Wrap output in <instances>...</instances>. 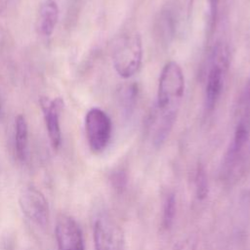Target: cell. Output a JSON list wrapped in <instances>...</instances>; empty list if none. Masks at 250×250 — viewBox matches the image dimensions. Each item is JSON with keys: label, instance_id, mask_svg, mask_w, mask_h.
I'll list each match as a JSON object with an SVG mask.
<instances>
[{"label": "cell", "instance_id": "cell-12", "mask_svg": "<svg viewBox=\"0 0 250 250\" xmlns=\"http://www.w3.org/2000/svg\"><path fill=\"white\" fill-rule=\"evenodd\" d=\"M194 186L196 197L199 200H203L208 195V179L206 171L202 165H198L194 176Z\"/></svg>", "mask_w": 250, "mask_h": 250}, {"label": "cell", "instance_id": "cell-10", "mask_svg": "<svg viewBox=\"0 0 250 250\" xmlns=\"http://www.w3.org/2000/svg\"><path fill=\"white\" fill-rule=\"evenodd\" d=\"M28 129L25 118L20 114L15 121V149L17 157L21 161H24L27 154Z\"/></svg>", "mask_w": 250, "mask_h": 250}, {"label": "cell", "instance_id": "cell-3", "mask_svg": "<svg viewBox=\"0 0 250 250\" xmlns=\"http://www.w3.org/2000/svg\"><path fill=\"white\" fill-rule=\"evenodd\" d=\"M85 131L91 150L100 153L106 148L110 141L111 120L104 110L97 107L91 108L85 116Z\"/></svg>", "mask_w": 250, "mask_h": 250}, {"label": "cell", "instance_id": "cell-9", "mask_svg": "<svg viewBox=\"0 0 250 250\" xmlns=\"http://www.w3.org/2000/svg\"><path fill=\"white\" fill-rule=\"evenodd\" d=\"M59 19V8L54 0H46L39 11V29L44 36H50Z\"/></svg>", "mask_w": 250, "mask_h": 250}, {"label": "cell", "instance_id": "cell-13", "mask_svg": "<svg viewBox=\"0 0 250 250\" xmlns=\"http://www.w3.org/2000/svg\"><path fill=\"white\" fill-rule=\"evenodd\" d=\"M209 1V11H210V21H211V28H214L217 15H218V6L219 0H208Z\"/></svg>", "mask_w": 250, "mask_h": 250}, {"label": "cell", "instance_id": "cell-11", "mask_svg": "<svg viewBox=\"0 0 250 250\" xmlns=\"http://www.w3.org/2000/svg\"><path fill=\"white\" fill-rule=\"evenodd\" d=\"M176 215V197L173 193L166 196L162 212V227L166 229H170L174 223Z\"/></svg>", "mask_w": 250, "mask_h": 250}, {"label": "cell", "instance_id": "cell-5", "mask_svg": "<svg viewBox=\"0 0 250 250\" xmlns=\"http://www.w3.org/2000/svg\"><path fill=\"white\" fill-rule=\"evenodd\" d=\"M55 237L58 250H85L82 230L77 222L66 214H60L56 221Z\"/></svg>", "mask_w": 250, "mask_h": 250}, {"label": "cell", "instance_id": "cell-6", "mask_svg": "<svg viewBox=\"0 0 250 250\" xmlns=\"http://www.w3.org/2000/svg\"><path fill=\"white\" fill-rule=\"evenodd\" d=\"M93 233L95 250H122L121 229L108 216L102 215L96 219Z\"/></svg>", "mask_w": 250, "mask_h": 250}, {"label": "cell", "instance_id": "cell-2", "mask_svg": "<svg viewBox=\"0 0 250 250\" xmlns=\"http://www.w3.org/2000/svg\"><path fill=\"white\" fill-rule=\"evenodd\" d=\"M143 58L142 39L137 32L122 34L112 49L113 66L119 76L129 78L136 74Z\"/></svg>", "mask_w": 250, "mask_h": 250}, {"label": "cell", "instance_id": "cell-1", "mask_svg": "<svg viewBox=\"0 0 250 250\" xmlns=\"http://www.w3.org/2000/svg\"><path fill=\"white\" fill-rule=\"evenodd\" d=\"M185 92V76L181 65L171 61L160 73L156 107L152 114L151 140L155 146H160L168 138L181 106Z\"/></svg>", "mask_w": 250, "mask_h": 250}, {"label": "cell", "instance_id": "cell-4", "mask_svg": "<svg viewBox=\"0 0 250 250\" xmlns=\"http://www.w3.org/2000/svg\"><path fill=\"white\" fill-rule=\"evenodd\" d=\"M19 204L22 213L34 224L44 227L49 220L50 209L45 195L35 187L28 186L22 188Z\"/></svg>", "mask_w": 250, "mask_h": 250}, {"label": "cell", "instance_id": "cell-14", "mask_svg": "<svg viewBox=\"0 0 250 250\" xmlns=\"http://www.w3.org/2000/svg\"><path fill=\"white\" fill-rule=\"evenodd\" d=\"M174 250H196V243L192 238H187L181 241Z\"/></svg>", "mask_w": 250, "mask_h": 250}, {"label": "cell", "instance_id": "cell-7", "mask_svg": "<svg viewBox=\"0 0 250 250\" xmlns=\"http://www.w3.org/2000/svg\"><path fill=\"white\" fill-rule=\"evenodd\" d=\"M226 59L224 54L216 55V59L212 63L206 81L205 87V101L204 105L205 109L208 112H211L220 100L221 94L224 88V73H225V62Z\"/></svg>", "mask_w": 250, "mask_h": 250}, {"label": "cell", "instance_id": "cell-8", "mask_svg": "<svg viewBox=\"0 0 250 250\" xmlns=\"http://www.w3.org/2000/svg\"><path fill=\"white\" fill-rule=\"evenodd\" d=\"M39 102L43 110L51 145L54 149H58L62 143L60 115L63 108V101L62 98L49 100L46 97H41Z\"/></svg>", "mask_w": 250, "mask_h": 250}, {"label": "cell", "instance_id": "cell-15", "mask_svg": "<svg viewBox=\"0 0 250 250\" xmlns=\"http://www.w3.org/2000/svg\"><path fill=\"white\" fill-rule=\"evenodd\" d=\"M9 1L10 0H0V13L5 10V8L7 7L8 3H9Z\"/></svg>", "mask_w": 250, "mask_h": 250}]
</instances>
